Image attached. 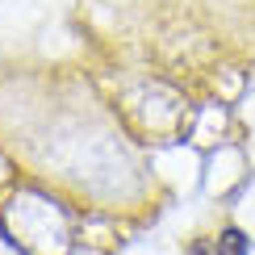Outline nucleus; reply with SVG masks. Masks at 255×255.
Segmentation results:
<instances>
[{
  "mask_svg": "<svg viewBox=\"0 0 255 255\" xmlns=\"http://www.w3.org/2000/svg\"><path fill=\"white\" fill-rule=\"evenodd\" d=\"M218 239V255H251V239L243 235V230H222V235H214Z\"/></svg>",
  "mask_w": 255,
  "mask_h": 255,
  "instance_id": "nucleus-1",
  "label": "nucleus"
},
{
  "mask_svg": "<svg viewBox=\"0 0 255 255\" xmlns=\"http://www.w3.org/2000/svg\"><path fill=\"white\" fill-rule=\"evenodd\" d=\"M184 255H218V239H197Z\"/></svg>",
  "mask_w": 255,
  "mask_h": 255,
  "instance_id": "nucleus-2",
  "label": "nucleus"
}]
</instances>
